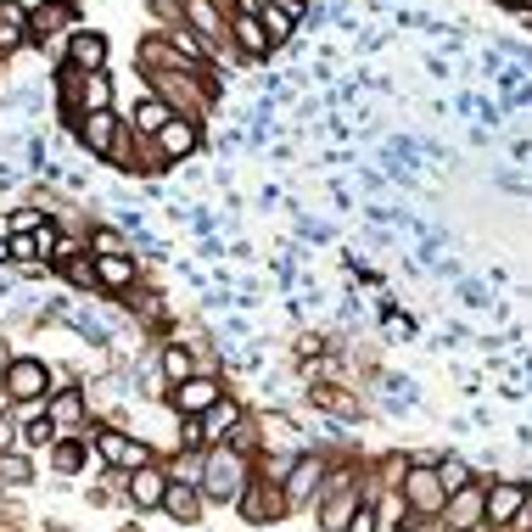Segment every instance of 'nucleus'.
Returning <instances> with one entry per match:
<instances>
[{"label": "nucleus", "instance_id": "obj_1", "mask_svg": "<svg viewBox=\"0 0 532 532\" xmlns=\"http://www.w3.org/2000/svg\"><path fill=\"white\" fill-rule=\"evenodd\" d=\"M252 454H236L230 443L219 448H202V465H196V488H202V499L208 504H236L241 493H247L252 482Z\"/></svg>", "mask_w": 532, "mask_h": 532}, {"label": "nucleus", "instance_id": "obj_2", "mask_svg": "<svg viewBox=\"0 0 532 532\" xmlns=\"http://www.w3.org/2000/svg\"><path fill=\"white\" fill-rule=\"evenodd\" d=\"M196 146H202V124H196V118H168L152 140H140V163H146L140 174H157V168H168V163H185Z\"/></svg>", "mask_w": 532, "mask_h": 532}, {"label": "nucleus", "instance_id": "obj_3", "mask_svg": "<svg viewBox=\"0 0 532 532\" xmlns=\"http://www.w3.org/2000/svg\"><path fill=\"white\" fill-rule=\"evenodd\" d=\"M84 443H90V460L107 465V471H118V476L152 465V443H140V437L118 432V426H101V432H90Z\"/></svg>", "mask_w": 532, "mask_h": 532}, {"label": "nucleus", "instance_id": "obj_4", "mask_svg": "<svg viewBox=\"0 0 532 532\" xmlns=\"http://www.w3.org/2000/svg\"><path fill=\"white\" fill-rule=\"evenodd\" d=\"M56 376H51V364L34 359V353H17L12 364H6V381H0V398L6 404H40V398H51Z\"/></svg>", "mask_w": 532, "mask_h": 532}, {"label": "nucleus", "instance_id": "obj_5", "mask_svg": "<svg viewBox=\"0 0 532 532\" xmlns=\"http://www.w3.org/2000/svg\"><path fill=\"white\" fill-rule=\"evenodd\" d=\"M398 499H404L409 521H437L443 516L448 493H443V482H437L432 460H409V476H404V488H398Z\"/></svg>", "mask_w": 532, "mask_h": 532}, {"label": "nucleus", "instance_id": "obj_6", "mask_svg": "<svg viewBox=\"0 0 532 532\" xmlns=\"http://www.w3.org/2000/svg\"><path fill=\"white\" fill-rule=\"evenodd\" d=\"M180 28H191L208 56H236L230 51V23L219 0H180Z\"/></svg>", "mask_w": 532, "mask_h": 532}, {"label": "nucleus", "instance_id": "obj_7", "mask_svg": "<svg viewBox=\"0 0 532 532\" xmlns=\"http://www.w3.org/2000/svg\"><path fill=\"white\" fill-rule=\"evenodd\" d=\"M236 516L252 521V527H275L280 516H292V510H286V493H280V476H258V471H252L247 493L236 499Z\"/></svg>", "mask_w": 532, "mask_h": 532}, {"label": "nucleus", "instance_id": "obj_8", "mask_svg": "<svg viewBox=\"0 0 532 532\" xmlns=\"http://www.w3.org/2000/svg\"><path fill=\"white\" fill-rule=\"evenodd\" d=\"M325 488V460L320 454H297L286 471H280V493H286V510H314V499H320Z\"/></svg>", "mask_w": 532, "mask_h": 532}, {"label": "nucleus", "instance_id": "obj_9", "mask_svg": "<svg viewBox=\"0 0 532 532\" xmlns=\"http://www.w3.org/2000/svg\"><path fill=\"white\" fill-rule=\"evenodd\" d=\"M73 12H79V0H40V6H28V45H62L73 34Z\"/></svg>", "mask_w": 532, "mask_h": 532}, {"label": "nucleus", "instance_id": "obj_10", "mask_svg": "<svg viewBox=\"0 0 532 532\" xmlns=\"http://www.w3.org/2000/svg\"><path fill=\"white\" fill-rule=\"evenodd\" d=\"M107 56H112V40L101 34V28L73 23V34L62 40V68H73V73H101Z\"/></svg>", "mask_w": 532, "mask_h": 532}, {"label": "nucleus", "instance_id": "obj_11", "mask_svg": "<svg viewBox=\"0 0 532 532\" xmlns=\"http://www.w3.org/2000/svg\"><path fill=\"white\" fill-rule=\"evenodd\" d=\"M224 398V381L213 376V370H196L191 381H180V387H168V409L180 420H196V415H208L213 404Z\"/></svg>", "mask_w": 532, "mask_h": 532}, {"label": "nucleus", "instance_id": "obj_12", "mask_svg": "<svg viewBox=\"0 0 532 532\" xmlns=\"http://www.w3.org/2000/svg\"><path fill=\"white\" fill-rule=\"evenodd\" d=\"M527 482H482V527L493 532H510V521L521 516V504H527Z\"/></svg>", "mask_w": 532, "mask_h": 532}, {"label": "nucleus", "instance_id": "obj_13", "mask_svg": "<svg viewBox=\"0 0 532 532\" xmlns=\"http://www.w3.org/2000/svg\"><path fill=\"white\" fill-rule=\"evenodd\" d=\"M45 415H51V426H56V443H62V437H79L84 426H90V392H79V387H51V398H45Z\"/></svg>", "mask_w": 532, "mask_h": 532}, {"label": "nucleus", "instance_id": "obj_14", "mask_svg": "<svg viewBox=\"0 0 532 532\" xmlns=\"http://www.w3.org/2000/svg\"><path fill=\"white\" fill-rule=\"evenodd\" d=\"M118 129H124V112H84V118H73V140H79L84 152L96 157V163H107L112 140H118Z\"/></svg>", "mask_w": 532, "mask_h": 532}, {"label": "nucleus", "instance_id": "obj_15", "mask_svg": "<svg viewBox=\"0 0 532 532\" xmlns=\"http://www.w3.org/2000/svg\"><path fill=\"white\" fill-rule=\"evenodd\" d=\"M224 23H230V51H236V62H269V34L264 23L252 12H224Z\"/></svg>", "mask_w": 532, "mask_h": 532}, {"label": "nucleus", "instance_id": "obj_16", "mask_svg": "<svg viewBox=\"0 0 532 532\" xmlns=\"http://www.w3.org/2000/svg\"><path fill=\"white\" fill-rule=\"evenodd\" d=\"M163 516H174L180 527H196L202 521V510H208V499H202V488L196 482H185V476H168V488H163V504H157Z\"/></svg>", "mask_w": 532, "mask_h": 532}, {"label": "nucleus", "instance_id": "obj_17", "mask_svg": "<svg viewBox=\"0 0 532 532\" xmlns=\"http://www.w3.org/2000/svg\"><path fill=\"white\" fill-rule=\"evenodd\" d=\"M252 426H258V448H264L269 460H275V448H286V460L303 454V432H297L292 415H252Z\"/></svg>", "mask_w": 532, "mask_h": 532}, {"label": "nucleus", "instance_id": "obj_18", "mask_svg": "<svg viewBox=\"0 0 532 532\" xmlns=\"http://www.w3.org/2000/svg\"><path fill=\"white\" fill-rule=\"evenodd\" d=\"M437 521H443L448 532H482V482L448 493V504H443V516Z\"/></svg>", "mask_w": 532, "mask_h": 532}, {"label": "nucleus", "instance_id": "obj_19", "mask_svg": "<svg viewBox=\"0 0 532 532\" xmlns=\"http://www.w3.org/2000/svg\"><path fill=\"white\" fill-rule=\"evenodd\" d=\"M241 415H247V409H241L236 398H230V392H224V398L208 409V415H196V437H202V448H219L224 437H230V432L241 426Z\"/></svg>", "mask_w": 532, "mask_h": 532}, {"label": "nucleus", "instance_id": "obj_20", "mask_svg": "<svg viewBox=\"0 0 532 532\" xmlns=\"http://www.w3.org/2000/svg\"><path fill=\"white\" fill-rule=\"evenodd\" d=\"M163 488H168V471L157 460L124 476V499L135 504V510H157V504H163Z\"/></svg>", "mask_w": 532, "mask_h": 532}, {"label": "nucleus", "instance_id": "obj_21", "mask_svg": "<svg viewBox=\"0 0 532 532\" xmlns=\"http://www.w3.org/2000/svg\"><path fill=\"white\" fill-rule=\"evenodd\" d=\"M168 118H174V112H168V101H157V96H152V90H146V84H140V96H135V107H129V112H124V124H129V129H135V135H140V140H152V135H157V129H163V124H168Z\"/></svg>", "mask_w": 532, "mask_h": 532}, {"label": "nucleus", "instance_id": "obj_22", "mask_svg": "<svg viewBox=\"0 0 532 532\" xmlns=\"http://www.w3.org/2000/svg\"><path fill=\"white\" fill-rule=\"evenodd\" d=\"M140 280V264L129 252H112V258H96V286L101 292H135Z\"/></svg>", "mask_w": 532, "mask_h": 532}, {"label": "nucleus", "instance_id": "obj_23", "mask_svg": "<svg viewBox=\"0 0 532 532\" xmlns=\"http://www.w3.org/2000/svg\"><path fill=\"white\" fill-rule=\"evenodd\" d=\"M28 45V6L0 0V56H17Z\"/></svg>", "mask_w": 532, "mask_h": 532}, {"label": "nucleus", "instance_id": "obj_24", "mask_svg": "<svg viewBox=\"0 0 532 532\" xmlns=\"http://www.w3.org/2000/svg\"><path fill=\"white\" fill-rule=\"evenodd\" d=\"M157 364H163L168 387H180V381H191L196 370H202V364H196V353L185 348V342H163V348H157Z\"/></svg>", "mask_w": 532, "mask_h": 532}, {"label": "nucleus", "instance_id": "obj_25", "mask_svg": "<svg viewBox=\"0 0 532 532\" xmlns=\"http://www.w3.org/2000/svg\"><path fill=\"white\" fill-rule=\"evenodd\" d=\"M28 482H34V460L23 448H6L0 454V488H28Z\"/></svg>", "mask_w": 532, "mask_h": 532}, {"label": "nucleus", "instance_id": "obj_26", "mask_svg": "<svg viewBox=\"0 0 532 532\" xmlns=\"http://www.w3.org/2000/svg\"><path fill=\"white\" fill-rule=\"evenodd\" d=\"M432 471H437V482H443V493H460V488H471V482H476V471L460 460V454H443V460H432Z\"/></svg>", "mask_w": 532, "mask_h": 532}, {"label": "nucleus", "instance_id": "obj_27", "mask_svg": "<svg viewBox=\"0 0 532 532\" xmlns=\"http://www.w3.org/2000/svg\"><path fill=\"white\" fill-rule=\"evenodd\" d=\"M62 280H68V286H79V292H96V258H90V247L84 252H73V258H62Z\"/></svg>", "mask_w": 532, "mask_h": 532}, {"label": "nucleus", "instance_id": "obj_28", "mask_svg": "<svg viewBox=\"0 0 532 532\" xmlns=\"http://www.w3.org/2000/svg\"><path fill=\"white\" fill-rule=\"evenodd\" d=\"M404 476H409V454H381L376 460V488L398 493L404 488Z\"/></svg>", "mask_w": 532, "mask_h": 532}, {"label": "nucleus", "instance_id": "obj_29", "mask_svg": "<svg viewBox=\"0 0 532 532\" xmlns=\"http://www.w3.org/2000/svg\"><path fill=\"white\" fill-rule=\"evenodd\" d=\"M51 448H56V471L62 476H73L84 460H90V443H84V437H62V443H51Z\"/></svg>", "mask_w": 532, "mask_h": 532}, {"label": "nucleus", "instance_id": "obj_30", "mask_svg": "<svg viewBox=\"0 0 532 532\" xmlns=\"http://www.w3.org/2000/svg\"><path fill=\"white\" fill-rule=\"evenodd\" d=\"M84 247H90V258H112V252H129V247H124V236H118L112 224H96V230L84 236Z\"/></svg>", "mask_w": 532, "mask_h": 532}, {"label": "nucleus", "instance_id": "obj_31", "mask_svg": "<svg viewBox=\"0 0 532 532\" xmlns=\"http://www.w3.org/2000/svg\"><path fill=\"white\" fill-rule=\"evenodd\" d=\"M6 247V264H40V241L34 236H0Z\"/></svg>", "mask_w": 532, "mask_h": 532}, {"label": "nucleus", "instance_id": "obj_32", "mask_svg": "<svg viewBox=\"0 0 532 532\" xmlns=\"http://www.w3.org/2000/svg\"><path fill=\"white\" fill-rule=\"evenodd\" d=\"M45 224V208H17L12 219H6V236H34Z\"/></svg>", "mask_w": 532, "mask_h": 532}, {"label": "nucleus", "instance_id": "obj_33", "mask_svg": "<svg viewBox=\"0 0 532 532\" xmlns=\"http://www.w3.org/2000/svg\"><path fill=\"white\" fill-rule=\"evenodd\" d=\"M342 532H381V516H376V499H364L359 510H353V521Z\"/></svg>", "mask_w": 532, "mask_h": 532}, {"label": "nucleus", "instance_id": "obj_34", "mask_svg": "<svg viewBox=\"0 0 532 532\" xmlns=\"http://www.w3.org/2000/svg\"><path fill=\"white\" fill-rule=\"evenodd\" d=\"M493 6H504V12H516V0H493Z\"/></svg>", "mask_w": 532, "mask_h": 532}, {"label": "nucleus", "instance_id": "obj_35", "mask_svg": "<svg viewBox=\"0 0 532 532\" xmlns=\"http://www.w3.org/2000/svg\"><path fill=\"white\" fill-rule=\"evenodd\" d=\"M0 381H6V364H0Z\"/></svg>", "mask_w": 532, "mask_h": 532}, {"label": "nucleus", "instance_id": "obj_36", "mask_svg": "<svg viewBox=\"0 0 532 532\" xmlns=\"http://www.w3.org/2000/svg\"><path fill=\"white\" fill-rule=\"evenodd\" d=\"M124 532H140V527H124Z\"/></svg>", "mask_w": 532, "mask_h": 532}, {"label": "nucleus", "instance_id": "obj_37", "mask_svg": "<svg viewBox=\"0 0 532 532\" xmlns=\"http://www.w3.org/2000/svg\"><path fill=\"white\" fill-rule=\"evenodd\" d=\"M303 6H314V0H303Z\"/></svg>", "mask_w": 532, "mask_h": 532}]
</instances>
